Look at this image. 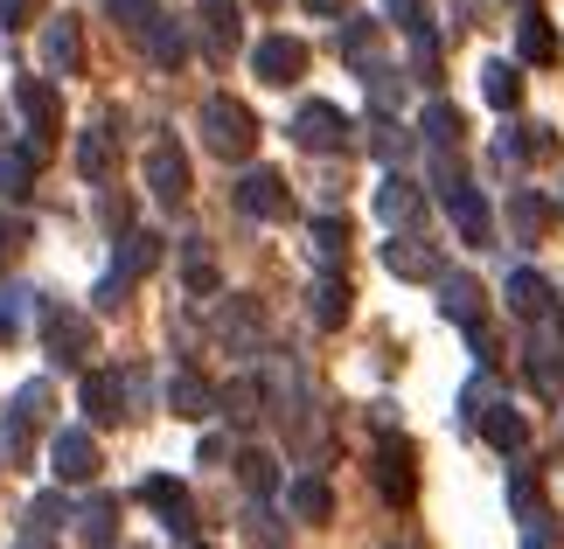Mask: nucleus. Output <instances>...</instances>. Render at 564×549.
I'll return each mask as SVG.
<instances>
[{"label": "nucleus", "mask_w": 564, "mask_h": 549, "mask_svg": "<svg viewBox=\"0 0 564 549\" xmlns=\"http://www.w3.org/2000/svg\"><path fill=\"white\" fill-rule=\"evenodd\" d=\"M56 521H63V501H56V494H42L35 508H29V529H56Z\"/></svg>", "instance_id": "42"}, {"label": "nucleus", "mask_w": 564, "mask_h": 549, "mask_svg": "<svg viewBox=\"0 0 564 549\" xmlns=\"http://www.w3.org/2000/svg\"><path fill=\"white\" fill-rule=\"evenodd\" d=\"M14 105L29 112L35 140H42V133H56V125H63V105H56V91H50L42 77H21V84H14Z\"/></svg>", "instance_id": "14"}, {"label": "nucleus", "mask_w": 564, "mask_h": 549, "mask_svg": "<svg viewBox=\"0 0 564 549\" xmlns=\"http://www.w3.org/2000/svg\"><path fill=\"white\" fill-rule=\"evenodd\" d=\"M440 306H446V320L474 327V320H481V285H474L467 272L460 278H440Z\"/></svg>", "instance_id": "21"}, {"label": "nucleus", "mask_w": 564, "mask_h": 549, "mask_svg": "<svg viewBox=\"0 0 564 549\" xmlns=\"http://www.w3.org/2000/svg\"><path fill=\"white\" fill-rule=\"evenodd\" d=\"M390 14H398V29H411V35L425 29V0H390Z\"/></svg>", "instance_id": "43"}, {"label": "nucleus", "mask_w": 564, "mask_h": 549, "mask_svg": "<svg viewBox=\"0 0 564 549\" xmlns=\"http://www.w3.org/2000/svg\"><path fill=\"white\" fill-rule=\"evenodd\" d=\"M509 314H523V320L551 314V278L544 272H516L509 278Z\"/></svg>", "instance_id": "19"}, {"label": "nucleus", "mask_w": 564, "mask_h": 549, "mask_svg": "<svg viewBox=\"0 0 564 549\" xmlns=\"http://www.w3.org/2000/svg\"><path fill=\"white\" fill-rule=\"evenodd\" d=\"M167 404H175L182 417H209V410H216V389H209L203 376H188V369H182V376L167 383Z\"/></svg>", "instance_id": "24"}, {"label": "nucleus", "mask_w": 564, "mask_h": 549, "mask_svg": "<svg viewBox=\"0 0 564 549\" xmlns=\"http://www.w3.org/2000/svg\"><path fill=\"white\" fill-rule=\"evenodd\" d=\"M147 42H154V63H167V70L188 56V35L175 29V21H154V29H147Z\"/></svg>", "instance_id": "30"}, {"label": "nucleus", "mask_w": 564, "mask_h": 549, "mask_svg": "<svg viewBox=\"0 0 564 549\" xmlns=\"http://www.w3.org/2000/svg\"><path fill=\"white\" fill-rule=\"evenodd\" d=\"M314 320L321 327H341V320H349V285H341V278H321L314 285Z\"/></svg>", "instance_id": "28"}, {"label": "nucleus", "mask_w": 564, "mask_h": 549, "mask_svg": "<svg viewBox=\"0 0 564 549\" xmlns=\"http://www.w3.org/2000/svg\"><path fill=\"white\" fill-rule=\"evenodd\" d=\"M182 272H188V293H216V265H209L203 244H188V265Z\"/></svg>", "instance_id": "35"}, {"label": "nucleus", "mask_w": 564, "mask_h": 549, "mask_svg": "<svg viewBox=\"0 0 564 549\" xmlns=\"http://www.w3.org/2000/svg\"><path fill=\"white\" fill-rule=\"evenodd\" d=\"M481 431H488V446H495V452H523V446H530V425H523V417H516L509 404L481 410Z\"/></svg>", "instance_id": "20"}, {"label": "nucleus", "mask_w": 564, "mask_h": 549, "mask_svg": "<svg viewBox=\"0 0 564 549\" xmlns=\"http://www.w3.org/2000/svg\"><path fill=\"white\" fill-rule=\"evenodd\" d=\"M42 50H50V70H56V77H77V63H84V35H77V21H70V14L50 21Z\"/></svg>", "instance_id": "16"}, {"label": "nucleus", "mask_w": 564, "mask_h": 549, "mask_svg": "<svg viewBox=\"0 0 564 549\" xmlns=\"http://www.w3.org/2000/svg\"><path fill=\"white\" fill-rule=\"evenodd\" d=\"M42 410H50V389H42V383H29V389L14 397V417H8V459H29L35 431H42Z\"/></svg>", "instance_id": "6"}, {"label": "nucleus", "mask_w": 564, "mask_h": 549, "mask_svg": "<svg viewBox=\"0 0 564 549\" xmlns=\"http://www.w3.org/2000/svg\"><path fill=\"white\" fill-rule=\"evenodd\" d=\"M523 549H564V529H557L551 515H530V542Z\"/></svg>", "instance_id": "37"}, {"label": "nucleus", "mask_w": 564, "mask_h": 549, "mask_svg": "<svg viewBox=\"0 0 564 549\" xmlns=\"http://www.w3.org/2000/svg\"><path fill=\"white\" fill-rule=\"evenodd\" d=\"M140 501H147V508H161L175 536H188V529H195V521H188L195 508H188V487H182V480H161V473H154V480H140Z\"/></svg>", "instance_id": "11"}, {"label": "nucleus", "mask_w": 564, "mask_h": 549, "mask_svg": "<svg viewBox=\"0 0 564 549\" xmlns=\"http://www.w3.org/2000/svg\"><path fill=\"white\" fill-rule=\"evenodd\" d=\"M377 487H383V501H398V508L419 494V473H411V446H404V438H390V446L377 452Z\"/></svg>", "instance_id": "8"}, {"label": "nucleus", "mask_w": 564, "mask_h": 549, "mask_svg": "<svg viewBox=\"0 0 564 549\" xmlns=\"http://www.w3.org/2000/svg\"><path fill=\"white\" fill-rule=\"evenodd\" d=\"M446 209H453V223H460L467 244H495V216H488V202H481V195H474L467 182H453V188H446Z\"/></svg>", "instance_id": "9"}, {"label": "nucleus", "mask_w": 564, "mask_h": 549, "mask_svg": "<svg viewBox=\"0 0 564 549\" xmlns=\"http://www.w3.org/2000/svg\"><path fill=\"white\" fill-rule=\"evenodd\" d=\"M237 473H245V487H251V494H272V480H279L265 452H245V459H237Z\"/></svg>", "instance_id": "34"}, {"label": "nucleus", "mask_w": 564, "mask_h": 549, "mask_svg": "<svg viewBox=\"0 0 564 549\" xmlns=\"http://www.w3.org/2000/svg\"><path fill=\"white\" fill-rule=\"evenodd\" d=\"M293 140L307 146V153H341V146H349V119H341L335 105H321V98H314V105H300Z\"/></svg>", "instance_id": "3"}, {"label": "nucleus", "mask_w": 564, "mask_h": 549, "mask_svg": "<svg viewBox=\"0 0 564 549\" xmlns=\"http://www.w3.org/2000/svg\"><path fill=\"white\" fill-rule=\"evenodd\" d=\"M377 216H383L390 230H398V223H419V216H425V195H419V182H404V174H390V182L377 188Z\"/></svg>", "instance_id": "13"}, {"label": "nucleus", "mask_w": 564, "mask_h": 549, "mask_svg": "<svg viewBox=\"0 0 564 549\" xmlns=\"http://www.w3.org/2000/svg\"><path fill=\"white\" fill-rule=\"evenodd\" d=\"M509 223H516V244H536V237L551 230V202L536 188H516L509 195Z\"/></svg>", "instance_id": "15"}, {"label": "nucleus", "mask_w": 564, "mask_h": 549, "mask_svg": "<svg viewBox=\"0 0 564 549\" xmlns=\"http://www.w3.org/2000/svg\"><path fill=\"white\" fill-rule=\"evenodd\" d=\"M42 341H50L56 362H84V355H91V320H84V314H50V320H42Z\"/></svg>", "instance_id": "10"}, {"label": "nucleus", "mask_w": 564, "mask_h": 549, "mask_svg": "<svg viewBox=\"0 0 564 549\" xmlns=\"http://www.w3.org/2000/svg\"><path fill=\"white\" fill-rule=\"evenodd\" d=\"M307 8H314V14H341V0H307Z\"/></svg>", "instance_id": "44"}, {"label": "nucleus", "mask_w": 564, "mask_h": 549, "mask_svg": "<svg viewBox=\"0 0 564 549\" xmlns=\"http://www.w3.org/2000/svg\"><path fill=\"white\" fill-rule=\"evenodd\" d=\"M516 50H523V63H557L564 50H557V29L544 14H523L516 21Z\"/></svg>", "instance_id": "18"}, {"label": "nucleus", "mask_w": 564, "mask_h": 549, "mask_svg": "<svg viewBox=\"0 0 564 549\" xmlns=\"http://www.w3.org/2000/svg\"><path fill=\"white\" fill-rule=\"evenodd\" d=\"M112 14H119V21H126L133 35H147V29L161 21V0H112Z\"/></svg>", "instance_id": "32"}, {"label": "nucleus", "mask_w": 564, "mask_h": 549, "mask_svg": "<svg viewBox=\"0 0 564 549\" xmlns=\"http://www.w3.org/2000/svg\"><path fill=\"white\" fill-rule=\"evenodd\" d=\"M77 167L91 174V182H98V174H112V133H105V125H98V133H84V140H77Z\"/></svg>", "instance_id": "29"}, {"label": "nucleus", "mask_w": 564, "mask_h": 549, "mask_svg": "<svg viewBox=\"0 0 564 549\" xmlns=\"http://www.w3.org/2000/svg\"><path fill=\"white\" fill-rule=\"evenodd\" d=\"M460 133H467V119H460V105H446V98H432V105H425V140H432V146H460Z\"/></svg>", "instance_id": "26"}, {"label": "nucleus", "mask_w": 564, "mask_h": 549, "mask_svg": "<svg viewBox=\"0 0 564 549\" xmlns=\"http://www.w3.org/2000/svg\"><path fill=\"white\" fill-rule=\"evenodd\" d=\"M481 98L495 105V112H516V105H523V77H516V63H488V70H481Z\"/></svg>", "instance_id": "23"}, {"label": "nucleus", "mask_w": 564, "mask_h": 549, "mask_svg": "<svg viewBox=\"0 0 564 549\" xmlns=\"http://www.w3.org/2000/svg\"><path fill=\"white\" fill-rule=\"evenodd\" d=\"M341 251H349V223H341V216H321V223H314V257H328V265H335Z\"/></svg>", "instance_id": "31"}, {"label": "nucleus", "mask_w": 564, "mask_h": 549, "mask_svg": "<svg viewBox=\"0 0 564 549\" xmlns=\"http://www.w3.org/2000/svg\"><path fill=\"white\" fill-rule=\"evenodd\" d=\"M286 501H293V515H300V521H328V515H335V494L321 487V480H293Z\"/></svg>", "instance_id": "27"}, {"label": "nucleus", "mask_w": 564, "mask_h": 549, "mask_svg": "<svg viewBox=\"0 0 564 549\" xmlns=\"http://www.w3.org/2000/svg\"><path fill=\"white\" fill-rule=\"evenodd\" d=\"M84 536H91L98 549H105V542H112V501H98V508H91V515H84Z\"/></svg>", "instance_id": "38"}, {"label": "nucleus", "mask_w": 564, "mask_h": 549, "mask_svg": "<svg viewBox=\"0 0 564 549\" xmlns=\"http://www.w3.org/2000/svg\"><path fill=\"white\" fill-rule=\"evenodd\" d=\"M557 140L551 125H523V133H502V161H551Z\"/></svg>", "instance_id": "25"}, {"label": "nucleus", "mask_w": 564, "mask_h": 549, "mask_svg": "<svg viewBox=\"0 0 564 549\" xmlns=\"http://www.w3.org/2000/svg\"><path fill=\"white\" fill-rule=\"evenodd\" d=\"M509 501H516L523 515H544V487H536V473H516V480H509Z\"/></svg>", "instance_id": "36"}, {"label": "nucleus", "mask_w": 564, "mask_h": 549, "mask_svg": "<svg viewBox=\"0 0 564 549\" xmlns=\"http://www.w3.org/2000/svg\"><path fill=\"white\" fill-rule=\"evenodd\" d=\"M203 140H209V153H224V161H245L258 146V119L237 98H203Z\"/></svg>", "instance_id": "1"}, {"label": "nucleus", "mask_w": 564, "mask_h": 549, "mask_svg": "<svg viewBox=\"0 0 564 549\" xmlns=\"http://www.w3.org/2000/svg\"><path fill=\"white\" fill-rule=\"evenodd\" d=\"M21 314H29V293H0V334H14Z\"/></svg>", "instance_id": "41"}, {"label": "nucleus", "mask_w": 564, "mask_h": 549, "mask_svg": "<svg viewBox=\"0 0 564 549\" xmlns=\"http://www.w3.org/2000/svg\"><path fill=\"white\" fill-rule=\"evenodd\" d=\"M383 265L398 278H440V251H425L419 237H398V244H383Z\"/></svg>", "instance_id": "17"}, {"label": "nucleus", "mask_w": 564, "mask_h": 549, "mask_svg": "<svg viewBox=\"0 0 564 549\" xmlns=\"http://www.w3.org/2000/svg\"><path fill=\"white\" fill-rule=\"evenodd\" d=\"M50 466H56V480H70V487H84V480L98 473V446H91V431H56V446H50Z\"/></svg>", "instance_id": "5"}, {"label": "nucleus", "mask_w": 564, "mask_h": 549, "mask_svg": "<svg viewBox=\"0 0 564 549\" xmlns=\"http://www.w3.org/2000/svg\"><path fill=\"white\" fill-rule=\"evenodd\" d=\"M237 209L279 223V216H286V182H279V174H265V167H251L245 182H237Z\"/></svg>", "instance_id": "7"}, {"label": "nucleus", "mask_w": 564, "mask_h": 549, "mask_svg": "<svg viewBox=\"0 0 564 549\" xmlns=\"http://www.w3.org/2000/svg\"><path fill=\"white\" fill-rule=\"evenodd\" d=\"M251 70L265 84H293L300 70H307V42H300V35H265L251 50Z\"/></svg>", "instance_id": "4"}, {"label": "nucleus", "mask_w": 564, "mask_h": 549, "mask_svg": "<svg viewBox=\"0 0 564 549\" xmlns=\"http://www.w3.org/2000/svg\"><path fill=\"white\" fill-rule=\"evenodd\" d=\"M154 265H161V237L133 230V237H126V251H119V265L105 272V285H98V306H119V299L133 293V285H140L147 272H154Z\"/></svg>", "instance_id": "2"}, {"label": "nucleus", "mask_w": 564, "mask_h": 549, "mask_svg": "<svg viewBox=\"0 0 564 549\" xmlns=\"http://www.w3.org/2000/svg\"><path fill=\"white\" fill-rule=\"evenodd\" d=\"M203 42H209V56L237 50V0H209L203 8Z\"/></svg>", "instance_id": "22"}, {"label": "nucleus", "mask_w": 564, "mask_h": 549, "mask_svg": "<svg viewBox=\"0 0 564 549\" xmlns=\"http://www.w3.org/2000/svg\"><path fill=\"white\" fill-rule=\"evenodd\" d=\"M35 14H42V0H0V21H8V29H29Z\"/></svg>", "instance_id": "40"}, {"label": "nucleus", "mask_w": 564, "mask_h": 549, "mask_svg": "<svg viewBox=\"0 0 564 549\" xmlns=\"http://www.w3.org/2000/svg\"><path fill=\"white\" fill-rule=\"evenodd\" d=\"M377 153H383V161H404V153H411V140H404L398 125L383 119V125H377Z\"/></svg>", "instance_id": "39"}, {"label": "nucleus", "mask_w": 564, "mask_h": 549, "mask_svg": "<svg viewBox=\"0 0 564 549\" xmlns=\"http://www.w3.org/2000/svg\"><path fill=\"white\" fill-rule=\"evenodd\" d=\"M370 50H377V21H349V29H341V56L370 63Z\"/></svg>", "instance_id": "33"}, {"label": "nucleus", "mask_w": 564, "mask_h": 549, "mask_svg": "<svg viewBox=\"0 0 564 549\" xmlns=\"http://www.w3.org/2000/svg\"><path fill=\"white\" fill-rule=\"evenodd\" d=\"M258 8H279V0H258Z\"/></svg>", "instance_id": "45"}, {"label": "nucleus", "mask_w": 564, "mask_h": 549, "mask_svg": "<svg viewBox=\"0 0 564 549\" xmlns=\"http://www.w3.org/2000/svg\"><path fill=\"white\" fill-rule=\"evenodd\" d=\"M147 182H154V195H161V202H182V195H188V161H182V146H154V153H147Z\"/></svg>", "instance_id": "12"}]
</instances>
